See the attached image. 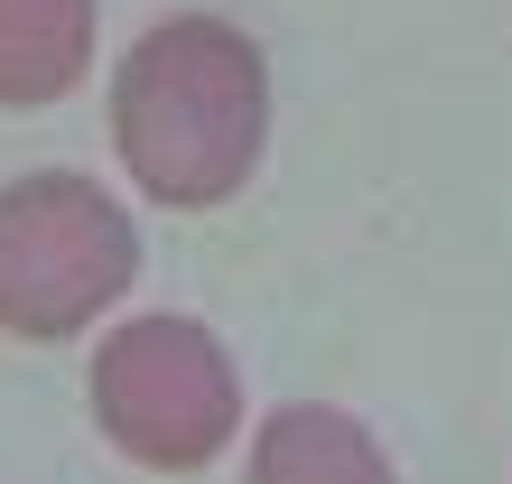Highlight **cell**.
Here are the masks:
<instances>
[{"label":"cell","mask_w":512,"mask_h":484,"mask_svg":"<svg viewBox=\"0 0 512 484\" xmlns=\"http://www.w3.org/2000/svg\"><path fill=\"white\" fill-rule=\"evenodd\" d=\"M140 280L131 205L84 168H19L0 187V336L75 345Z\"/></svg>","instance_id":"3"},{"label":"cell","mask_w":512,"mask_h":484,"mask_svg":"<svg viewBox=\"0 0 512 484\" xmlns=\"http://www.w3.org/2000/svg\"><path fill=\"white\" fill-rule=\"evenodd\" d=\"M112 159L168 215H215L270 159V56L224 10H168L112 66Z\"/></svg>","instance_id":"1"},{"label":"cell","mask_w":512,"mask_h":484,"mask_svg":"<svg viewBox=\"0 0 512 484\" xmlns=\"http://www.w3.org/2000/svg\"><path fill=\"white\" fill-rule=\"evenodd\" d=\"M243 484H401V466L373 438V419L336 401H280L243 438Z\"/></svg>","instance_id":"4"},{"label":"cell","mask_w":512,"mask_h":484,"mask_svg":"<svg viewBox=\"0 0 512 484\" xmlns=\"http://www.w3.org/2000/svg\"><path fill=\"white\" fill-rule=\"evenodd\" d=\"M94 438L140 475H205L243 447V363L187 308L112 317L84 373Z\"/></svg>","instance_id":"2"},{"label":"cell","mask_w":512,"mask_h":484,"mask_svg":"<svg viewBox=\"0 0 512 484\" xmlns=\"http://www.w3.org/2000/svg\"><path fill=\"white\" fill-rule=\"evenodd\" d=\"M103 0H0V112H56L84 94Z\"/></svg>","instance_id":"5"}]
</instances>
